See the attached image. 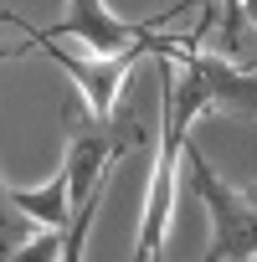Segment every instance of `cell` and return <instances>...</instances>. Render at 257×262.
Here are the masks:
<instances>
[{"label": "cell", "mask_w": 257, "mask_h": 262, "mask_svg": "<svg viewBox=\"0 0 257 262\" xmlns=\"http://www.w3.org/2000/svg\"><path fill=\"white\" fill-rule=\"evenodd\" d=\"M190 144V123L175 113L170 88L160 77V155L149 170V195H144V216H139V247L134 262H165L170 247V226H175V201H180V160Z\"/></svg>", "instance_id": "1"}, {"label": "cell", "mask_w": 257, "mask_h": 262, "mask_svg": "<svg viewBox=\"0 0 257 262\" xmlns=\"http://www.w3.org/2000/svg\"><path fill=\"white\" fill-rule=\"evenodd\" d=\"M185 165H190V190L211 216V247L201 262H252L257 257V190L226 185L196 144H185Z\"/></svg>", "instance_id": "2"}, {"label": "cell", "mask_w": 257, "mask_h": 262, "mask_svg": "<svg viewBox=\"0 0 257 262\" xmlns=\"http://www.w3.org/2000/svg\"><path fill=\"white\" fill-rule=\"evenodd\" d=\"M0 26L26 31V41H31L47 62H57V67L72 77V88L88 98V113H93V118H108V113L118 108L123 82H128V72H134V62H139V57H149V47H128V52H118V57H77V52L57 47L52 36H41V31H36L31 21H21L16 11H0Z\"/></svg>", "instance_id": "3"}, {"label": "cell", "mask_w": 257, "mask_h": 262, "mask_svg": "<svg viewBox=\"0 0 257 262\" xmlns=\"http://www.w3.org/2000/svg\"><path fill=\"white\" fill-rule=\"evenodd\" d=\"M11 195H16V206H21L31 221L57 226V231H67V226H72V216H77L72 190H67V170H57V175H52L47 185H36V190H16V185H11Z\"/></svg>", "instance_id": "4"}, {"label": "cell", "mask_w": 257, "mask_h": 262, "mask_svg": "<svg viewBox=\"0 0 257 262\" xmlns=\"http://www.w3.org/2000/svg\"><path fill=\"white\" fill-rule=\"evenodd\" d=\"M36 226L41 221H31L21 206H16V195H11V185L0 180V262H11L31 236H36Z\"/></svg>", "instance_id": "5"}, {"label": "cell", "mask_w": 257, "mask_h": 262, "mask_svg": "<svg viewBox=\"0 0 257 262\" xmlns=\"http://www.w3.org/2000/svg\"><path fill=\"white\" fill-rule=\"evenodd\" d=\"M108 185H113V175H103V185L77 206V216H72V226L62 231V262H88V231H93V221H98V206H103V195H108Z\"/></svg>", "instance_id": "6"}, {"label": "cell", "mask_w": 257, "mask_h": 262, "mask_svg": "<svg viewBox=\"0 0 257 262\" xmlns=\"http://www.w3.org/2000/svg\"><path fill=\"white\" fill-rule=\"evenodd\" d=\"M11 262H62V231H57V226H41Z\"/></svg>", "instance_id": "7"}, {"label": "cell", "mask_w": 257, "mask_h": 262, "mask_svg": "<svg viewBox=\"0 0 257 262\" xmlns=\"http://www.w3.org/2000/svg\"><path fill=\"white\" fill-rule=\"evenodd\" d=\"M242 11H247V26L257 31V0H242ZM252 72H257V62H252Z\"/></svg>", "instance_id": "8"}, {"label": "cell", "mask_w": 257, "mask_h": 262, "mask_svg": "<svg viewBox=\"0 0 257 262\" xmlns=\"http://www.w3.org/2000/svg\"><path fill=\"white\" fill-rule=\"evenodd\" d=\"M16 52H26V47H0V57H16Z\"/></svg>", "instance_id": "9"}]
</instances>
